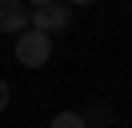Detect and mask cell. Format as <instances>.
Wrapping results in <instances>:
<instances>
[{
  "label": "cell",
  "mask_w": 132,
  "mask_h": 128,
  "mask_svg": "<svg viewBox=\"0 0 132 128\" xmlns=\"http://www.w3.org/2000/svg\"><path fill=\"white\" fill-rule=\"evenodd\" d=\"M52 56V36H44V32H20L16 36V60L20 68H44Z\"/></svg>",
  "instance_id": "obj_1"
},
{
  "label": "cell",
  "mask_w": 132,
  "mask_h": 128,
  "mask_svg": "<svg viewBox=\"0 0 132 128\" xmlns=\"http://www.w3.org/2000/svg\"><path fill=\"white\" fill-rule=\"evenodd\" d=\"M68 24H72V8L68 4H44V8H32V16H28V28L32 32H44V36H48V32H64Z\"/></svg>",
  "instance_id": "obj_2"
},
{
  "label": "cell",
  "mask_w": 132,
  "mask_h": 128,
  "mask_svg": "<svg viewBox=\"0 0 132 128\" xmlns=\"http://www.w3.org/2000/svg\"><path fill=\"white\" fill-rule=\"evenodd\" d=\"M28 16L32 8H24V0H0V32H28Z\"/></svg>",
  "instance_id": "obj_3"
},
{
  "label": "cell",
  "mask_w": 132,
  "mask_h": 128,
  "mask_svg": "<svg viewBox=\"0 0 132 128\" xmlns=\"http://www.w3.org/2000/svg\"><path fill=\"white\" fill-rule=\"evenodd\" d=\"M48 128H88V124H84V116H80V112H56Z\"/></svg>",
  "instance_id": "obj_4"
},
{
  "label": "cell",
  "mask_w": 132,
  "mask_h": 128,
  "mask_svg": "<svg viewBox=\"0 0 132 128\" xmlns=\"http://www.w3.org/2000/svg\"><path fill=\"white\" fill-rule=\"evenodd\" d=\"M84 124H96V128H104V124H108V112H104V108H92L88 116H84Z\"/></svg>",
  "instance_id": "obj_5"
},
{
  "label": "cell",
  "mask_w": 132,
  "mask_h": 128,
  "mask_svg": "<svg viewBox=\"0 0 132 128\" xmlns=\"http://www.w3.org/2000/svg\"><path fill=\"white\" fill-rule=\"evenodd\" d=\"M8 100H12V88H8V84H4V80H0V112L8 108Z\"/></svg>",
  "instance_id": "obj_6"
},
{
  "label": "cell",
  "mask_w": 132,
  "mask_h": 128,
  "mask_svg": "<svg viewBox=\"0 0 132 128\" xmlns=\"http://www.w3.org/2000/svg\"><path fill=\"white\" fill-rule=\"evenodd\" d=\"M44 4H56V0H32V8H44Z\"/></svg>",
  "instance_id": "obj_7"
},
{
  "label": "cell",
  "mask_w": 132,
  "mask_h": 128,
  "mask_svg": "<svg viewBox=\"0 0 132 128\" xmlns=\"http://www.w3.org/2000/svg\"><path fill=\"white\" fill-rule=\"evenodd\" d=\"M68 4H76V8H84V4H92V0H68Z\"/></svg>",
  "instance_id": "obj_8"
}]
</instances>
